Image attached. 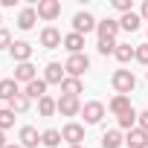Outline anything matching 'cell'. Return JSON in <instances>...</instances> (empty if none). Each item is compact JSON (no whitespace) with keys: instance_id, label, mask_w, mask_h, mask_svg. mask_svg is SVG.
I'll list each match as a JSON object with an SVG mask.
<instances>
[{"instance_id":"obj_6","label":"cell","mask_w":148,"mask_h":148,"mask_svg":"<svg viewBox=\"0 0 148 148\" xmlns=\"http://www.w3.org/2000/svg\"><path fill=\"white\" fill-rule=\"evenodd\" d=\"M122 32V26H119V21L116 18H105V21H99V26H96V35H99V41H116V35Z\"/></svg>"},{"instance_id":"obj_21","label":"cell","mask_w":148,"mask_h":148,"mask_svg":"<svg viewBox=\"0 0 148 148\" xmlns=\"http://www.w3.org/2000/svg\"><path fill=\"white\" fill-rule=\"evenodd\" d=\"M82 93H84L82 79H70V76H67V79L61 82V96H76V99H79Z\"/></svg>"},{"instance_id":"obj_5","label":"cell","mask_w":148,"mask_h":148,"mask_svg":"<svg viewBox=\"0 0 148 148\" xmlns=\"http://www.w3.org/2000/svg\"><path fill=\"white\" fill-rule=\"evenodd\" d=\"M96 26H99V21L90 12H76V15H73V32L87 35V32H96Z\"/></svg>"},{"instance_id":"obj_33","label":"cell","mask_w":148,"mask_h":148,"mask_svg":"<svg viewBox=\"0 0 148 148\" xmlns=\"http://www.w3.org/2000/svg\"><path fill=\"white\" fill-rule=\"evenodd\" d=\"M136 128H142V131L148 134V110H142V113L136 116Z\"/></svg>"},{"instance_id":"obj_1","label":"cell","mask_w":148,"mask_h":148,"mask_svg":"<svg viewBox=\"0 0 148 148\" xmlns=\"http://www.w3.org/2000/svg\"><path fill=\"white\" fill-rule=\"evenodd\" d=\"M110 87L119 93V96H128L136 90V76L131 70H113V76H110Z\"/></svg>"},{"instance_id":"obj_3","label":"cell","mask_w":148,"mask_h":148,"mask_svg":"<svg viewBox=\"0 0 148 148\" xmlns=\"http://www.w3.org/2000/svg\"><path fill=\"white\" fill-rule=\"evenodd\" d=\"M35 12L41 21H47V26H52V21L61 18V0H38Z\"/></svg>"},{"instance_id":"obj_15","label":"cell","mask_w":148,"mask_h":148,"mask_svg":"<svg viewBox=\"0 0 148 148\" xmlns=\"http://www.w3.org/2000/svg\"><path fill=\"white\" fill-rule=\"evenodd\" d=\"M108 110H110L116 119H119V116H125L128 110H134V105H131V96H119V93H116V96L108 102Z\"/></svg>"},{"instance_id":"obj_10","label":"cell","mask_w":148,"mask_h":148,"mask_svg":"<svg viewBox=\"0 0 148 148\" xmlns=\"http://www.w3.org/2000/svg\"><path fill=\"white\" fill-rule=\"evenodd\" d=\"M61 136H64L67 145H82V142H84V125H79V122H67V125L61 128Z\"/></svg>"},{"instance_id":"obj_41","label":"cell","mask_w":148,"mask_h":148,"mask_svg":"<svg viewBox=\"0 0 148 148\" xmlns=\"http://www.w3.org/2000/svg\"><path fill=\"white\" fill-rule=\"evenodd\" d=\"M0 82H3V79H0Z\"/></svg>"},{"instance_id":"obj_12","label":"cell","mask_w":148,"mask_h":148,"mask_svg":"<svg viewBox=\"0 0 148 148\" xmlns=\"http://www.w3.org/2000/svg\"><path fill=\"white\" fill-rule=\"evenodd\" d=\"M82 102L76 99V96H61L58 99V113L61 116H82Z\"/></svg>"},{"instance_id":"obj_34","label":"cell","mask_w":148,"mask_h":148,"mask_svg":"<svg viewBox=\"0 0 148 148\" xmlns=\"http://www.w3.org/2000/svg\"><path fill=\"white\" fill-rule=\"evenodd\" d=\"M139 18L148 23V0H145V3H142V9H139Z\"/></svg>"},{"instance_id":"obj_19","label":"cell","mask_w":148,"mask_h":148,"mask_svg":"<svg viewBox=\"0 0 148 148\" xmlns=\"http://www.w3.org/2000/svg\"><path fill=\"white\" fill-rule=\"evenodd\" d=\"M102 148H122V142H125V136H122V131L119 128H110V131H105L102 134Z\"/></svg>"},{"instance_id":"obj_11","label":"cell","mask_w":148,"mask_h":148,"mask_svg":"<svg viewBox=\"0 0 148 148\" xmlns=\"http://www.w3.org/2000/svg\"><path fill=\"white\" fill-rule=\"evenodd\" d=\"M47 84H58L61 87V82L67 79V73H64V64H58V61H49L47 67H44V76H41Z\"/></svg>"},{"instance_id":"obj_2","label":"cell","mask_w":148,"mask_h":148,"mask_svg":"<svg viewBox=\"0 0 148 148\" xmlns=\"http://www.w3.org/2000/svg\"><path fill=\"white\" fill-rule=\"evenodd\" d=\"M90 70V55L87 52H79V55H70L67 61H64V73L70 79H82L84 73Z\"/></svg>"},{"instance_id":"obj_27","label":"cell","mask_w":148,"mask_h":148,"mask_svg":"<svg viewBox=\"0 0 148 148\" xmlns=\"http://www.w3.org/2000/svg\"><path fill=\"white\" fill-rule=\"evenodd\" d=\"M15 119H18V113H15V110H9V108H0V131H9V128H15Z\"/></svg>"},{"instance_id":"obj_26","label":"cell","mask_w":148,"mask_h":148,"mask_svg":"<svg viewBox=\"0 0 148 148\" xmlns=\"http://www.w3.org/2000/svg\"><path fill=\"white\" fill-rule=\"evenodd\" d=\"M61 131H55V128H47L44 134H41V145H47V148H58L61 145Z\"/></svg>"},{"instance_id":"obj_37","label":"cell","mask_w":148,"mask_h":148,"mask_svg":"<svg viewBox=\"0 0 148 148\" xmlns=\"http://www.w3.org/2000/svg\"><path fill=\"white\" fill-rule=\"evenodd\" d=\"M67 148H84V145H67Z\"/></svg>"},{"instance_id":"obj_29","label":"cell","mask_w":148,"mask_h":148,"mask_svg":"<svg viewBox=\"0 0 148 148\" xmlns=\"http://www.w3.org/2000/svg\"><path fill=\"white\" fill-rule=\"evenodd\" d=\"M116 44H119V41H99L96 49H99V55H113V52H116Z\"/></svg>"},{"instance_id":"obj_13","label":"cell","mask_w":148,"mask_h":148,"mask_svg":"<svg viewBox=\"0 0 148 148\" xmlns=\"http://www.w3.org/2000/svg\"><path fill=\"white\" fill-rule=\"evenodd\" d=\"M18 139H21L23 148H38V145H41V134H38L35 125H23V128L18 131Z\"/></svg>"},{"instance_id":"obj_39","label":"cell","mask_w":148,"mask_h":148,"mask_svg":"<svg viewBox=\"0 0 148 148\" xmlns=\"http://www.w3.org/2000/svg\"><path fill=\"white\" fill-rule=\"evenodd\" d=\"M0 23H3V18H0ZM0 29H3V26H0Z\"/></svg>"},{"instance_id":"obj_17","label":"cell","mask_w":148,"mask_h":148,"mask_svg":"<svg viewBox=\"0 0 148 148\" xmlns=\"http://www.w3.org/2000/svg\"><path fill=\"white\" fill-rule=\"evenodd\" d=\"M47 87H49V84H47L44 79H35V82H29V84L23 87V96H29L32 102H38V99L47 96Z\"/></svg>"},{"instance_id":"obj_38","label":"cell","mask_w":148,"mask_h":148,"mask_svg":"<svg viewBox=\"0 0 148 148\" xmlns=\"http://www.w3.org/2000/svg\"><path fill=\"white\" fill-rule=\"evenodd\" d=\"M145 82H148V70H145Z\"/></svg>"},{"instance_id":"obj_18","label":"cell","mask_w":148,"mask_h":148,"mask_svg":"<svg viewBox=\"0 0 148 148\" xmlns=\"http://www.w3.org/2000/svg\"><path fill=\"white\" fill-rule=\"evenodd\" d=\"M18 93H21V84H18L15 79H3V82H0V102H6V105H9Z\"/></svg>"},{"instance_id":"obj_14","label":"cell","mask_w":148,"mask_h":148,"mask_svg":"<svg viewBox=\"0 0 148 148\" xmlns=\"http://www.w3.org/2000/svg\"><path fill=\"white\" fill-rule=\"evenodd\" d=\"M35 23H38V12H35V6H23V9L18 12V29L29 32V29H35Z\"/></svg>"},{"instance_id":"obj_28","label":"cell","mask_w":148,"mask_h":148,"mask_svg":"<svg viewBox=\"0 0 148 148\" xmlns=\"http://www.w3.org/2000/svg\"><path fill=\"white\" fill-rule=\"evenodd\" d=\"M136 116H139L136 110H128L125 116H119V119H116V122H119V131H134V128H136Z\"/></svg>"},{"instance_id":"obj_16","label":"cell","mask_w":148,"mask_h":148,"mask_svg":"<svg viewBox=\"0 0 148 148\" xmlns=\"http://www.w3.org/2000/svg\"><path fill=\"white\" fill-rule=\"evenodd\" d=\"M64 49H67L70 55L84 52V35H79V32H67V35H64Z\"/></svg>"},{"instance_id":"obj_4","label":"cell","mask_w":148,"mask_h":148,"mask_svg":"<svg viewBox=\"0 0 148 148\" xmlns=\"http://www.w3.org/2000/svg\"><path fill=\"white\" fill-rule=\"evenodd\" d=\"M105 113H108V108H105V102H84V108H82V116H84V125H99L102 119H105Z\"/></svg>"},{"instance_id":"obj_23","label":"cell","mask_w":148,"mask_h":148,"mask_svg":"<svg viewBox=\"0 0 148 148\" xmlns=\"http://www.w3.org/2000/svg\"><path fill=\"white\" fill-rule=\"evenodd\" d=\"M134 55H136V47H131V44H116V52H113V58H116L119 64H128V61H134Z\"/></svg>"},{"instance_id":"obj_24","label":"cell","mask_w":148,"mask_h":148,"mask_svg":"<svg viewBox=\"0 0 148 148\" xmlns=\"http://www.w3.org/2000/svg\"><path fill=\"white\" fill-rule=\"evenodd\" d=\"M29 108H32V99H29V96H23V90H21V93L9 102V110H15L18 116H21V113H26Z\"/></svg>"},{"instance_id":"obj_8","label":"cell","mask_w":148,"mask_h":148,"mask_svg":"<svg viewBox=\"0 0 148 148\" xmlns=\"http://www.w3.org/2000/svg\"><path fill=\"white\" fill-rule=\"evenodd\" d=\"M32 52H35V47H32L29 41H15L12 49H9V55H12L15 64H26V61H32Z\"/></svg>"},{"instance_id":"obj_35","label":"cell","mask_w":148,"mask_h":148,"mask_svg":"<svg viewBox=\"0 0 148 148\" xmlns=\"http://www.w3.org/2000/svg\"><path fill=\"white\" fill-rule=\"evenodd\" d=\"M9 142H6V131H0V148H6Z\"/></svg>"},{"instance_id":"obj_22","label":"cell","mask_w":148,"mask_h":148,"mask_svg":"<svg viewBox=\"0 0 148 148\" xmlns=\"http://www.w3.org/2000/svg\"><path fill=\"white\" fill-rule=\"evenodd\" d=\"M55 113H58V99H52L49 93L38 99V116H55Z\"/></svg>"},{"instance_id":"obj_36","label":"cell","mask_w":148,"mask_h":148,"mask_svg":"<svg viewBox=\"0 0 148 148\" xmlns=\"http://www.w3.org/2000/svg\"><path fill=\"white\" fill-rule=\"evenodd\" d=\"M6 148H23V145H21V142H9Z\"/></svg>"},{"instance_id":"obj_30","label":"cell","mask_w":148,"mask_h":148,"mask_svg":"<svg viewBox=\"0 0 148 148\" xmlns=\"http://www.w3.org/2000/svg\"><path fill=\"white\" fill-rule=\"evenodd\" d=\"M134 61H139L142 67H148V41L136 47V55H134Z\"/></svg>"},{"instance_id":"obj_40","label":"cell","mask_w":148,"mask_h":148,"mask_svg":"<svg viewBox=\"0 0 148 148\" xmlns=\"http://www.w3.org/2000/svg\"><path fill=\"white\" fill-rule=\"evenodd\" d=\"M145 35H148V29H145Z\"/></svg>"},{"instance_id":"obj_7","label":"cell","mask_w":148,"mask_h":148,"mask_svg":"<svg viewBox=\"0 0 148 148\" xmlns=\"http://www.w3.org/2000/svg\"><path fill=\"white\" fill-rule=\"evenodd\" d=\"M38 38H41V47H44V49H58V47H64V35H61L55 26H44Z\"/></svg>"},{"instance_id":"obj_31","label":"cell","mask_w":148,"mask_h":148,"mask_svg":"<svg viewBox=\"0 0 148 148\" xmlns=\"http://www.w3.org/2000/svg\"><path fill=\"white\" fill-rule=\"evenodd\" d=\"M12 32L9 29H0V49H12Z\"/></svg>"},{"instance_id":"obj_20","label":"cell","mask_w":148,"mask_h":148,"mask_svg":"<svg viewBox=\"0 0 148 148\" xmlns=\"http://www.w3.org/2000/svg\"><path fill=\"white\" fill-rule=\"evenodd\" d=\"M125 142H128V148H148V134L142 128H134L125 134Z\"/></svg>"},{"instance_id":"obj_32","label":"cell","mask_w":148,"mask_h":148,"mask_svg":"<svg viewBox=\"0 0 148 148\" xmlns=\"http://www.w3.org/2000/svg\"><path fill=\"white\" fill-rule=\"evenodd\" d=\"M113 9H116L119 15H128V12H134V9H131V0H113Z\"/></svg>"},{"instance_id":"obj_9","label":"cell","mask_w":148,"mask_h":148,"mask_svg":"<svg viewBox=\"0 0 148 148\" xmlns=\"http://www.w3.org/2000/svg\"><path fill=\"white\" fill-rule=\"evenodd\" d=\"M18 84H29V82H35L38 79V67L32 64V61H26V64H15V76H12Z\"/></svg>"},{"instance_id":"obj_25","label":"cell","mask_w":148,"mask_h":148,"mask_svg":"<svg viewBox=\"0 0 148 148\" xmlns=\"http://www.w3.org/2000/svg\"><path fill=\"white\" fill-rule=\"evenodd\" d=\"M139 23H142V18H139L136 12H128V15H122V18H119V26H122L125 32H136V29H139Z\"/></svg>"}]
</instances>
